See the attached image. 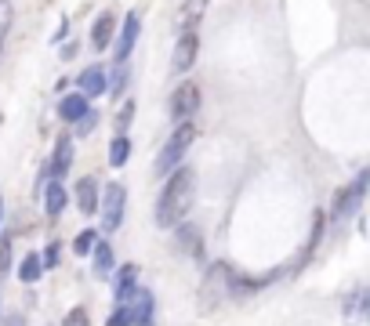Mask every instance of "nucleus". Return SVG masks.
<instances>
[{
	"instance_id": "28",
	"label": "nucleus",
	"mask_w": 370,
	"mask_h": 326,
	"mask_svg": "<svg viewBox=\"0 0 370 326\" xmlns=\"http://www.w3.org/2000/svg\"><path fill=\"white\" fill-rule=\"evenodd\" d=\"M106 326H131V319H127V308H124V304L112 308V316H109V323H106Z\"/></svg>"
},
{
	"instance_id": "32",
	"label": "nucleus",
	"mask_w": 370,
	"mask_h": 326,
	"mask_svg": "<svg viewBox=\"0 0 370 326\" xmlns=\"http://www.w3.org/2000/svg\"><path fill=\"white\" fill-rule=\"evenodd\" d=\"M0 218H4V203H0Z\"/></svg>"
},
{
	"instance_id": "22",
	"label": "nucleus",
	"mask_w": 370,
	"mask_h": 326,
	"mask_svg": "<svg viewBox=\"0 0 370 326\" xmlns=\"http://www.w3.org/2000/svg\"><path fill=\"white\" fill-rule=\"evenodd\" d=\"M99 243V236L91 232V228H84V232H76V239H73V254L76 257H84V254H91V247Z\"/></svg>"
},
{
	"instance_id": "12",
	"label": "nucleus",
	"mask_w": 370,
	"mask_h": 326,
	"mask_svg": "<svg viewBox=\"0 0 370 326\" xmlns=\"http://www.w3.org/2000/svg\"><path fill=\"white\" fill-rule=\"evenodd\" d=\"M112 29H117V19H112V11H102L99 19H94V26H91V44H94V51H106V47H109Z\"/></svg>"
},
{
	"instance_id": "27",
	"label": "nucleus",
	"mask_w": 370,
	"mask_h": 326,
	"mask_svg": "<svg viewBox=\"0 0 370 326\" xmlns=\"http://www.w3.org/2000/svg\"><path fill=\"white\" fill-rule=\"evenodd\" d=\"M8 265H11V236L0 239V275L8 272Z\"/></svg>"
},
{
	"instance_id": "1",
	"label": "nucleus",
	"mask_w": 370,
	"mask_h": 326,
	"mask_svg": "<svg viewBox=\"0 0 370 326\" xmlns=\"http://www.w3.org/2000/svg\"><path fill=\"white\" fill-rule=\"evenodd\" d=\"M192 196H196V171L192 167L174 171V178L156 200V225L160 228H178L182 218L189 214V207H192Z\"/></svg>"
},
{
	"instance_id": "2",
	"label": "nucleus",
	"mask_w": 370,
	"mask_h": 326,
	"mask_svg": "<svg viewBox=\"0 0 370 326\" xmlns=\"http://www.w3.org/2000/svg\"><path fill=\"white\" fill-rule=\"evenodd\" d=\"M236 286H239L236 268H233V265H225V261H215V265L207 268L203 286H200V301H203V308L211 312L215 304L225 301V293H236Z\"/></svg>"
},
{
	"instance_id": "18",
	"label": "nucleus",
	"mask_w": 370,
	"mask_h": 326,
	"mask_svg": "<svg viewBox=\"0 0 370 326\" xmlns=\"http://www.w3.org/2000/svg\"><path fill=\"white\" fill-rule=\"evenodd\" d=\"M44 210H47V218H58L62 210H66V189L58 182H51L44 189Z\"/></svg>"
},
{
	"instance_id": "16",
	"label": "nucleus",
	"mask_w": 370,
	"mask_h": 326,
	"mask_svg": "<svg viewBox=\"0 0 370 326\" xmlns=\"http://www.w3.org/2000/svg\"><path fill=\"white\" fill-rule=\"evenodd\" d=\"M76 207H80V214H94V207H99V185H94V178H80Z\"/></svg>"
},
{
	"instance_id": "11",
	"label": "nucleus",
	"mask_w": 370,
	"mask_h": 326,
	"mask_svg": "<svg viewBox=\"0 0 370 326\" xmlns=\"http://www.w3.org/2000/svg\"><path fill=\"white\" fill-rule=\"evenodd\" d=\"M106 69H99V65H91V69H84V73H80V80H76V84H80V94H84L87 98V102H91V98H99V94H106Z\"/></svg>"
},
{
	"instance_id": "17",
	"label": "nucleus",
	"mask_w": 370,
	"mask_h": 326,
	"mask_svg": "<svg viewBox=\"0 0 370 326\" xmlns=\"http://www.w3.org/2000/svg\"><path fill=\"white\" fill-rule=\"evenodd\" d=\"M73 167V141L69 138H58V145H55V156H51V178L58 182L62 174H66Z\"/></svg>"
},
{
	"instance_id": "25",
	"label": "nucleus",
	"mask_w": 370,
	"mask_h": 326,
	"mask_svg": "<svg viewBox=\"0 0 370 326\" xmlns=\"http://www.w3.org/2000/svg\"><path fill=\"white\" fill-rule=\"evenodd\" d=\"M11 19H15V8H11V0H0V40L8 37V29H11Z\"/></svg>"
},
{
	"instance_id": "15",
	"label": "nucleus",
	"mask_w": 370,
	"mask_h": 326,
	"mask_svg": "<svg viewBox=\"0 0 370 326\" xmlns=\"http://www.w3.org/2000/svg\"><path fill=\"white\" fill-rule=\"evenodd\" d=\"M87 109H91V105H87V98L76 91V94H66V98H62V102H58V117L66 120V123H76V120L84 117Z\"/></svg>"
},
{
	"instance_id": "33",
	"label": "nucleus",
	"mask_w": 370,
	"mask_h": 326,
	"mask_svg": "<svg viewBox=\"0 0 370 326\" xmlns=\"http://www.w3.org/2000/svg\"><path fill=\"white\" fill-rule=\"evenodd\" d=\"M146 326H153V323H146Z\"/></svg>"
},
{
	"instance_id": "8",
	"label": "nucleus",
	"mask_w": 370,
	"mask_h": 326,
	"mask_svg": "<svg viewBox=\"0 0 370 326\" xmlns=\"http://www.w3.org/2000/svg\"><path fill=\"white\" fill-rule=\"evenodd\" d=\"M124 308H127V319H131V326H146V323L153 319V293L138 286L131 298L124 301Z\"/></svg>"
},
{
	"instance_id": "4",
	"label": "nucleus",
	"mask_w": 370,
	"mask_h": 326,
	"mask_svg": "<svg viewBox=\"0 0 370 326\" xmlns=\"http://www.w3.org/2000/svg\"><path fill=\"white\" fill-rule=\"evenodd\" d=\"M363 192H367V171H360V174H356V182H352L348 189H337L334 207H330V218H334V221H345L352 210L363 203Z\"/></svg>"
},
{
	"instance_id": "23",
	"label": "nucleus",
	"mask_w": 370,
	"mask_h": 326,
	"mask_svg": "<svg viewBox=\"0 0 370 326\" xmlns=\"http://www.w3.org/2000/svg\"><path fill=\"white\" fill-rule=\"evenodd\" d=\"M127 76H131V73H127V65H117V69H112V80H106V91L109 94H120L127 87Z\"/></svg>"
},
{
	"instance_id": "26",
	"label": "nucleus",
	"mask_w": 370,
	"mask_h": 326,
	"mask_svg": "<svg viewBox=\"0 0 370 326\" xmlns=\"http://www.w3.org/2000/svg\"><path fill=\"white\" fill-rule=\"evenodd\" d=\"M62 326H91V316H87V308H73V312L66 316V323Z\"/></svg>"
},
{
	"instance_id": "29",
	"label": "nucleus",
	"mask_w": 370,
	"mask_h": 326,
	"mask_svg": "<svg viewBox=\"0 0 370 326\" xmlns=\"http://www.w3.org/2000/svg\"><path fill=\"white\" fill-rule=\"evenodd\" d=\"M58 250H62V247H58V243H51V247H47V250H44V257H40V265H47V268H55V265H58Z\"/></svg>"
},
{
	"instance_id": "14",
	"label": "nucleus",
	"mask_w": 370,
	"mask_h": 326,
	"mask_svg": "<svg viewBox=\"0 0 370 326\" xmlns=\"http://www.w3.org/2000/svg\"><path fill=\"white\" fill-rule=\"evenodd\" d=\"M203 11H207V0H185L182 11H178V29L182 33H196Z\"/></svg>"
},
{
	"instance_id": "30",
	"label": "nucleus",
	"mask_w": 370,
	"mask_h": 326,
	"mask_svg": "<svg viewBox=\"0 0 370 326\" xmlns=\"http://www.w3.org/2000/svg\"><path fill=\"white\" fill-rule=\"evenodd\" d=\"M131 112H135V102H124V109H120V117H117V127H120V135H124V127H127V120H131Z\"/></svg>"
},
{
	"instance_id": "5",
	"label": "nucleus",
	"mask_w": 370,
	"mask_h": 326,
	"mask_svg": "<svg viewBox=\"0 0 370 326\" xmlns=\"http://www.w3.org/2000/svg\"><path fill=\"white\" fill-rule=\"evenodd\" d=\"M196 109H200V87L192 84V80H185V84H178V87H174L167 112H171V120L189 123V117H192V112H196Z\"/></svg>"
},
{
	"instance_id": "7",
	"label": "nucleus",
	"mask_w": 370,
	"mask_h": 326,
	"mask_svg": "<svg viewBox=\"0 0 370 326\" xmlns=\"http://www.w3.org/2000/svg\"><path fill=\"white\" fill-rule=\"evenodd\" d=\"M196 55H200V33H182L178 44H174V55H171L174 73H189L196 65Z\"/></svg>"
},
{
	"instance_id": "3",
	"label": "nucleus",
	"mask_w": 370,
	"mask_h": 326,
	"mask_svg": "<svg viewBox=\"0 0 370 326\" xmlns=\"http://www.w3.org/2000/svg\"><path fill=\"white\" fill-rule=\"evenodd\" d=\"M192 138H196V127H192V123H178V127H174V135H167V145H164L160 156H156V174H160V178L182 163V156L189 153Z\"/></svg>"
},
{
	"instance_id": "6",
	"label": "nucleus",
	"mask_w": 370,
	"mask_h": 326,
	"mask_svg": "<svg viewBox=\"0 0 370 326\" xmlns=\"http://www.w3.org/2000/svg\"><path fill=\"white\" fill-rule=\"evenodd\" d=\"M124 207H127V189L109 185L102 192V225H106V232H117V228L124 225Z\"/></svg>"
},
{
	"instance_id": "20",
	"label": "nucleus",
	"mask_w": 370,
	"mask_h": 326,
	"mask_svg": "<svg viewBox=\"0 0 370 326\" xmlns=\"http://www.w3.org/2000/svg\"><path fill=\"white\" fill-rule=\"evenodd\" d=\"M127 156H131V141H127V135H117L109 141V163L112 167H124Z\"/></svg>"
},
{
	"instance_id": "21",
	"label": "nucleus",
	"mask_w": 370,
	"mask_h": 326,
	"mask_svg": "<svg viewBox=\"0 0 370 326\" xmlns=\"http://www.w3.org/2000/svg\"><path fill=\"white\" fill-rule=\"evenodd\" d=\"M40 268H44L40 257H37V254H26L22 265H19V280H22V283H37V280H40Z\"/></svg>"
},
{
	"instance_id": "13",
	"label": "nucleus",
	"mask_w": 370,
	"mask_h": 326,
	"mask_svg": "<svg viewBox=\"0 0 370 326\" xmlns=\"http://www.w3.org/2000/svg\"><path fill=\"white\" fill-rule=\"evenodd\" d=\"M178 250L189 257H203V236L196 225H178Z\"/></svg>"
},
{
	"instance_id": "10",
	"label": "nucleus",
	"mask_w": 370,
	"mask_h": 326,
	"mask_svg": "<svg viewBox=\"0 0 370 326\" xmlns=\"http://www.w3.org/2000/svg\"><path fill=\"white\" fill-rule=\"evenodd\" d=\"M135 290H138V265H120V268H117V280H112V293H117V304H124Z\"/></svg>"
},
{
	"instance_id": "9",
	"label": "nucleus",
	"mask_w": 370,
	"mask_h": 326,
	"mask_svg": "<svg viewBox=\"0 0 370 326\" xmlns=\"http://www.w3.org/2000/svg\"><path fill=\"white\" fill-rule=\"evenodd\" d=\"M138 29H142V19H138V11H131V15L124 19V33H120V44H117V65H124V62H127V55L135 51Z\"/></svg>"
},
{
	"instance_id": "31",
	"label": "nucleus",
	"mask_w": 370,
	"mask_h": 326,
	"mask_svg": "<svg viewBox=\"0 0 370 326\" xmlns=\"http://www.w3.org/2000/svg\"><path fill=\"white\" fill-rule=\"evenodd\" d=\"M4 326H26V319H22V316H11V319H8Z\"/></svg>"
},
{
	"instance_id": "24",
	"label": "nucleus",
	"mask_w": 370,
	"mask_h": 326,
	"mask_svg": "<svg viewBox=\"0 0 370 326\" xmlns=\"http://www.w3.org/2000/svg\"><path fill=\"white\" fill-rule=\"evenodd\" d=\"M94 123H99V112H94V109H87L84 117L76 120V135H80V138H87L91 130H94Z\"/></svg>"
},
{
	"instance_id": "19",
	"label": "nucleus",
	"mask_w": 370,
	"mask_h": 326,
	"mask_svg": "<svg viewBox=\"0 0 370 326\" xmlns=\"http://www.w3.org/2000/svg\"><path fill=\"white\" fill-rule=\"evenodd\" d=\"M91 254H94V275H99V280H106L109 268H112V247L99 239V243L91 247Z\"/></svg>"
}]
</instances>
